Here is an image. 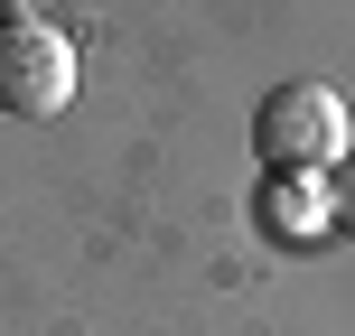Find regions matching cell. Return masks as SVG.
Returning a JSON list of instances; mask_svg holds the SVG:
<instances>
[{"label": "cell", "instance_id": "cell-4", "mask_svg": "<svg viewBox=\"0 0 355 336\" xmlns=\"http://www.w3.org/2000/svg\"><path fill=\"white\" fill-rule=\"evenodd\" d=\"M327 224H337V243H355V159L327 177Z\"/></svg>", "mask_w": 355, "mask_h": 336}, {"label": "cell", "instance_id": "cell-3", "mask_svg": "<svg viewBox=\"0 0 355 336\" xmlns=\"http://www.w3.org/2000/svg\"><path fill=\"white\" fill-rule=\"evenodd\" d=\"M252 224L271 233V243H290V252H309V243H327V177H262L252 187Z\"/></svg>", "mask_w": 355, "mask_h": 336}, {"label": "cell", "instance_id": "cell-2", "mask_svg": "<svg viewBox=\"0 0 355 336\" xmlns=\"http://www.w3.org/2000/svg\"><path fill=\"white\" fill-rule=\"evenodd\" d=\"M75 103V37L47 10H0V112L10 122H56Z\"/></svg>", "mask_w": 355, "mask_h": 336}, {"label": "cell", "instance_id": "cell-1", "mask_svg": "<svg viewBox=\"0 0 355 336\" xmlns=\"http://www.w3.org/2000/svg\"><path fill=\"white\" fill-rule=\"evenodd\" d=\"M252 159H262V177H337L355 159L337 85H318V75L271 85L262 103H252Z\"/></svg>", "mask_w": 355, "mask_h": 336}]
</instances>
